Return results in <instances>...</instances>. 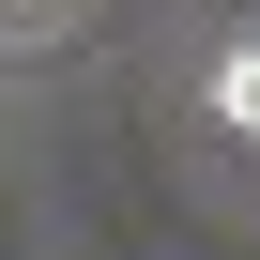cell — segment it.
<instances>
[{
	"mask_svg": "<svg viewBox=\"0 0 260 260\" xmlns=\"http://www.w3.org/2000/svg\"><path fill=\"white\" fill-rule=\"evenodd\" d=\"M214 122H245V138H260V46H230V61H214Z\"/></svg>",
	"mask_w": 260,
	"mask_h": 260,
	"instance_id": "cell-1",
	"label": "cell"
}]
</instances>
